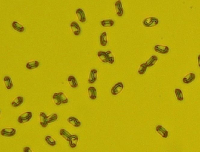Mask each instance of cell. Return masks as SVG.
I'll use <instances>...</instances> for the list:
<instances>
[{"instance_id": "obj_1", "label": "cell", "mask_w": 200, "mask_h": 152, "mask_svg": "<svg viewBox=\"0 0 200 152\" xmlns=\"http://www.w3.org/2000/svg\"><path fill=\"white\" fill-rule=\"evenodd\" d=\"M52 99L54 104L57 106L62 104H66L69 102L67 97L62 92L55 93L52 97Z\"/></svg>"}, {"instance_id": "obj_2", "label": "cell", "mask_w": 200, "mask_h": 152, "mask_svg": "<svg viewBox=\"0 0 200 152\" xmlns=\"http://www.w3.org/2000/svg\"><path fill=\"white\" fill-rule=\"evenodd\" d=\"M159 23V20L155 17H149L145 18L142 21L144 27L147 28H151L157 26Z\"/></svg>"}, {"instance_id": "obj_3", "label": "cell", "mask_w": 200, "mask_h": 152, "mask_svg": "<svg viewBox=\"0 0 200 152\" xmlns=\"http://www.w3.org/2000/svg\"><path fill=\"white\" fill-rule=\"evenodd\" d=\"M32 114L31 111H26L20 115L17 121L20 124H23L28 122L32 119Z\"/></svg>"}, {"instance_id": "obj_4", "label": "cell", "mask_w": 200, "mask_h": 152, "mask_svg": "<svg viewBox=\"0 0 200 152\" xmlns=\"http://www.w3.org/2000/svg\"><path fill=\"white\" fill-rule=\"evenodd\" d=\"M124 89V85L123 82H117L111 88L110 93L112 95L115 96L121 93Z\"/></svg>"}, {"instance_id": "obj_5", "label": "cell", "mask_w": 200, "mask_h": 152, "mask_svg": "<svg viewBox=\"0 0 200 152\" xmlns=\"http://www.w3.org/2000/svg\"><path fill=\"white\" fill-rule=\"evenodd\" d=\"M17 133V130L14 128H5L1 129L0 134L2 137H14Z\"/></svg>"}, {"instance_id": "obj_6", "label": "cell", "mask_w": 200, "mask_h": 152, "mask_svg": "<svg viewBox=\"0 0 200 152\" xmlns=\"http://www.w3.org/2000/svg\"><path fill=\"white\" fill-rule=\"evenodd\" d=\"M154 50L157 53L162 55H166L170 52V48L167 46L157 44L154 47Z\"/></svg>"}, {"instance_id": "obj_7", "label": "cell", "mask_w": 200, "mask_h": 152, "mask_svg": "<svg viewBox=\"0 0 200 152\" xmlns=\"http://www.w3.org/2000/svg\"><path fill=\"white\" fill-rule=\"evenodd\" d=\"M115 9L116 15L118 17H121L123 15L124 9L121 0H118L115 2Z\"/></svg>"}, {"instance_id": "obj_8", "label": "cell", "mask_w": 200, "mask_h": 152, "mask_svg": "<svg viewBox=\"0 0 200 152\" xmlns=\"http://www.w3.org/2000/svg\"><path fill=\"white\" fill-rule=\"evenodd\" d=\"M98 71L96 69H92L90 71L88 82L89 84H94L97 80Z\"/></svg>"}, {"instance_id": "obj_9", "label": "cell", "mask_w": 200, "mask_h": 152, "mask_svg": "<svg viewBox=\"0 0 200 152\" xmlns=\"http://www.w3.org/2000/svg\"><path fill=\"white\" fill-rule=\"evenodd\" d=\"M70 28L71 29L73 34L75 36H79L81 33V28L79 24L77 22L74 21L71 22L70 24Z\"/></svg>"}, {"instance_id": "obj_10", "label": "cell", "mask_w": 200, "mask_h": 152, "mask_svg": "<svg viewBox=\"0 0 200 152\" xmlns=\"http://www.w3.org/2000/svg\"><path fill=\"white\" fill-rule=\"evenodd\" d=\"M155 131L157 133L163 138H168L169 133L168 131L162 125H158L155 127Z\"/></svg>"}, {"instance_id": "obj_11", "label": "cell", "mask_w": 200, "mask_h": 152, "mask_svg": "<svg viewBox=\"0 0 200 152\" xmlns=\"http://www.w3.org/2000/svg\"><path fill=\"white\" fill-rule=\"evenodd\" d=\"M75 14L77 19L81 23H85L87 21V18L85 14L83 9L79 8L76 10Z\"/></svg>"}, {"instance_id": "obj_12", "label": "cell", "mask_w": 200, "mask_h": 152, "mask_svg": "<svg viewBox=\"0 0 200 152\" xmlns=\"http://www.w3.org/2000/svg\"><path fill=\"white\" fill-rule=\"evenodd\" d=\"M196 76L195 73H189L186 74L183 78L182 81L183 83L189 84L193 82L195 80Z\"/></svg>"}, {"instance_id": "obj_13", "label": "cell", "mask_w": 200, "mask_h": 152, "mask_svg": "<svg viewBox=\"0 0 200 152\" xmlns=\"http://www.w3.org/2000/svg\"><path fill=\"white\" fill-rule=\"evenodd\" d=\"M87 91L88 97L90 99L94 100L97 99V92L96 88L94 86H90L88 89Z\"/></svg>"}, {"instance_id": "obj_14", "label": "cell", "mask_w": 200, "mask_h": 152, "mask_svg": "<svg viewBox=\"0 0 200 152\" xmlns=\"http://www.w3.org/2000/svg\"><path fill=\"white\" fill-rule=\"evenodd\" d=\"M39 123L43 128H46L48 125L47 122V116L45 112H40L39 115Z\"/></svg>"}, {"instance_id": "obj_15", "label": "cell", "mask_w": 200, "mask_h": 152, "mask_svg": "<svg viewBox=\"0 0 200 152\" xmlns=\"http://www.w3.org/2000/svg\"><path fill=\"white\" fill-rule=\"evenodd\" d=\"M24 102V98L21 96L17 97L11 103L12 107L14 108H17L21 106Z\"/></svg>"}, {"instance_id": "obj_16", "label": "cell", "mask_w": 200, "mask_h": 152, "mask_svg": "<svg viewBox=\"0 0 200 152\" xmlns=\"http://www.w3.org/2000/svg\"><path fill=\"white\" fill-rule=\"evenodd\" d=\"M67 121L69 124L74 128H79L82 125V123L79 119L74 116H70L68 118Z\"/></svg>"}, {"instance_id": "obj_17", "label": "cell", "mask_w": 200, "mask_h": 152, "mask_svg": "<svg viewBox=\"0 0 200 152\" xmlns=\"http://www.w3.org/2000/svg\"><path fill=\"white\" fill-rule=\"evenodd\" d=\"M99 43L102 46L105 47L108 43V34L106 31L102 32L99 37Z\"/></svg>"}, {"instance_id": "obj_18", "label": "cell", "mask_w": 200, "mask_h": 152, "mask_svg": "<svg viewBox=\"0 0 200 152\" xmlns=\"http://www.w3.org/2000/svg\"><path fill=\"white\" fill-rule=\"evenodd\" d=\"M3 82L5 87L8 90H10L12 88L14 84L10 76H5L3 78Z\"/></svg>"}, {"instance_id": "obj_19", "label": "cell", "mask_w": 200, "mask_h": 152, "mask_svg": "<svg viewBox=\"0 0 200 152\" xmlns=\"http://www.w3.org/2000/svg\"><path fill=\"white\" fill-rule=\"evenodd\" d=\"M79 140V137L77 135H72L69 141L70 147L72 149H74L76 147Z\"/></svg>"}, {"instance_id": "obj_20", "label": "cell", "mask_w": 200, "mask_h": 152, "mask_svg": "<svg viewBox=\"0 0 200 152\" xmlns=\"http://www.w3.org/2000/svg\"><path fill=\"white\" fill-rule=\"evenodd\" d=\"M40 65V62L38 61L35 60L27 62L26 65V67L28 70H33L38 67Z\"/></svg>"}, {"instance_id": "obj_21", "label": "cell", "mask_w": 200, "mask_h": 152, "mask_svg": "<svg viewBox=\"0 0 200 152\" xmlns=\"http://www.w3.org/2000/svg\"><path fill=\"white\" fill-rule=\"evenodd\" d=\"M67 82L70 87L72 88H76L78 86V81L74 76L70 75L68 77Z\"/></svg>"}, {"instance_id": "obj_22", "label": "cell", "mask_w": 200, "mask_h": 152, "mask_svg": "<svg viewBox=\"0 0 200 152\" xmlns=\"http://www.w3.org/2000/svg\"><path fill=\"white\" fill-rule=\"evenodd\" d=\"M12 27L15 31L19 33H23L25 30V27L23 25L18 23V22L14 21L11 24Z\"/></svg>"}, {"instance_id": "obj_23", "label": "cell", "mask_w": 200, "mask_h": 152, "mask_svg": "<svg viewBox=\"0 0 200 152\" xmlns=\"http://www.w3.org/2000/svg\"><path fill=\"white\" fill-rule=\"evenodd\" d=\"M158 57L155 55H152L145 62L146 65L148 68H151L158 61Z\"/></svg>"}, {"instance_id": "obj_24", "label": "cell", "mask_w": 200, "mask_h": 152, "mask_svg": "<svg viewBox=\"0 0 200 152\" xmlns=\"http://www.w3.org/2000/svg\"><path fill=\"white\" fill-rule=\"evenodd\" d=\"M100 25L104 27H113L115 22L112 19H106L100 21Z\"/></svg>"}, {"instance_id": "obj_25", "label": "cell", "mask_w": 200, "mask_h": 152, "mask_svg": "<svg viewBox=\"0 0 200 152\" xmlns=\"http://www.w3.org/2000/svg\"><path fill=\"white\" fill-rule=\"evenodd\" d=\"M59 133L60 135L64 139L69 142L70 137L72 135L71 133L64 129L60 130Z\"/></svg>"}, {"instance_id": "obj_26", "label": "cell", "mask_w": 200, "mask_h": 152, "mask_svg": "<svg viewBox=\"0 0 200 152\" xmlns=\"http://www.w3.org/2000/svg\"><path fill=\"white\" fill-rule=\"evenodd\" d=\"M174 94L178 101L180 102L183 101L184 100L183 93L181 90L178 88H176L174 90Z\"/></svg>"}, {"instance_id": "obj_27", "label": "cell", "mask_w": 200, "mask_h": 152, "mask_svg": "<svg viewBox=\"0 0 200 152\" xmlns=\"http://www.w3.org/2000/svg\"><path fill=\"white\" fill-rule=\"evenodd\" d=\"M97 55L100 61L104 63H108V59H107L106 54V52L103 51H99L97 52Z\"/></svg>"}, {"instance_id": "obj_28", "label": "cell", "mask_w": 200, "mask_h": 152, "mask_svg": "<svg viewBox=\"0 0 200 152\" xmlns=\"http://www.w3.org/2000/svg\"><path fill=\"white\" fill-rule=\"evenodd\" d=\"M45 140L46 143L49 146L54 147L57 145V143L56 140L50 136L47 135L45 138Z\"/></svg>"}, {"instance_id": "obj_29", "label": "cell", "mask_w": 200, "mask_h": 152, "mask_svg": "<svg viewBox=\"0 0 200 152\" xmlns=\"http://www.w3.org/2000/svg\"><path fill=\"white\" fill-rule=\"evenodd\" d=\"M148 67L145 63H143L140 65L138 69V73L140 75H144L147 71Z\"/></svg>"}, {"instance_id": "obj_30", "label": "cell", "mask_w": 200, "mask_h": 152, "mask_svg": "<svg viewBox=\"0 0 200 152\" xmlns=\"http://www.w3.org/2000/svg\"><path fill=\"white\" fill-rule=\"evenodd\" d=\"M58 116L57 114L52 113L47 116V122L48 124L55 122L58 119Z\"/></svg>"}, {"instance_id": "obj_31", "label": "cell", "mask_w": 200, "mask_h": 152, "mask_svg": "<svg viewBox=\"0 0 200 152\" xmlns=\"http://www.w3.org/2000/svg\"><path fill=\"white\" fill-rule=\"evenodd\" d=\"M106 54L107 59L108 60V63L110 65H113L115 62V57L113 53L110 50L107 51L106 52Z\"/></svg>"}, {"instance_id": "obj_32", "label": "cell", "mask_w": 200, "mask_h": 152, "mask_svg": "<svg viewBox=\"0 0 200 152\" xmlns=\"http://www.w3.org/2000/svg\"><path fill=\"white\" fill-rule=\"evenodd\" d=\"M23 152H33L31 148L28 146H26L23 148Z\"/></svg>"}, {"instance_id": "obj_33", "label": "cell", "mask_w": 200, "mask_h": 152, "mask_svg": "<svg viewBox=\"0 0 200 152\" xmlns=\"http://www.w3.org/2000/svg\"><path fill=\"white\" fill-rule=\"evenodd\" d=\"M197 63H198V67L200 68V54L198 55V57H197Z\"/></svg>"}]
</instances>
